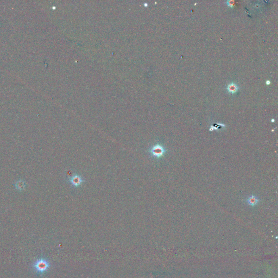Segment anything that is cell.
I'll return each mask as SVG.
<instances>
[{
	"label": "cell",
	"instance_id": "8992f818",
	"mask_svg": "<svg viewBox=\"0 0 278 278\" xmlns=\"http://www.w3.org/2000/svg\"><path fill=\"white\" fill-rule=\"evenodd\" d=\"M232 3H234V1H228L227 2V3L229 5H230V6H232L233 4Z\"/></svg>",
	"mask_w": 278,
	"mask_h": 278
},
{
	"label": "cell",
	"instance_id": "5b68a950",
	"mask_svg": "<svg viewBox=\"0 0 278 278\" xmlns=\"http://www.w3.org/2000/svg\"><path fill=\"white\" fill-rule=\"evenodd\" d=\"M227 89H228V90L229 91V93H236L237 91L239 90V87L235 83H230L228 85V86L227 87Z\"/></svg>",
	"mask_w": 278,
	"mask_h": 278
},
{
	"label": "cell",
	"instance_id": "52a82bcc",
	"mask_svg": "<svg viewBox=\"0 0 278 278\" xmlns=\"http://www.w3.org/2000/svg\"><path fill=\"white\" fill-rule=\"evenodd\" d=\"M266 84H270V81L267 80V81L266 82Z\"/></svg>",
	"mask_w": 278,
	"mask_h": 278
},
{
	"label": "cell",
	"instance_id": "7a4b0ae2",
	"mask_svg": "<svg viewBox=\"0 0 278 278\" xmlns=\"http://www.w3.org/2000/svg\"><path fill=\"white\" fill-rule=\"evenodd\" d=\"M50 264L49 261L44 258L38 259L33 265L35 271L39 274H43L46 272Z\"/></svg>",
	"mask_w": 278,
	"mask_h": 278
},
{
	"label": "cell",
	"instance_id": "277c9868",
	"mask_svg": "<svg viewBox=\"0 0 278 278\" xmlns=\"http://www.w3.org/2000/svg\"><path fill=\"white\" fill-rule=\"evenodd\" d=\"M260 200L257 196L254 195H252L249 196L247 198L246 203L250 206L254 207L259 203Z\"/></svg>",
	"mask_w": 278,
	"mask_h": 278
},
{
	"label": "cell",
	"instance_id": "6da1fadb",
	"mask_svg": "<svg viewBox=\"0 0 278 278\" xmlns=\"http://www.w3.org/2000/svg\"><path fill=\"white\" fill-rule=\"evenodd\" d=\"M148 152L152 158L159 160L165 155L167 152V149L163 145L158 143L152 146Z\"/></svg>",
	"mask_w": 278,
	"mask_h": 278
},
{
	"label": "cell",
	"instance_id": "3957f363",
	"mask_svg": "<svg viewBox=\"0 0 278 278\" xmlns=\"http://www.w3.org/2000/svg\"><path fill=\"white\" fill-rule=\"evenodd\" d=\"M68 181L72 187H78L85 182V180L82 176L77 173H73L68 177Z\"/></svg>",
	"mask_w": 278,
	"mask_h": 278
}]
</instances>
